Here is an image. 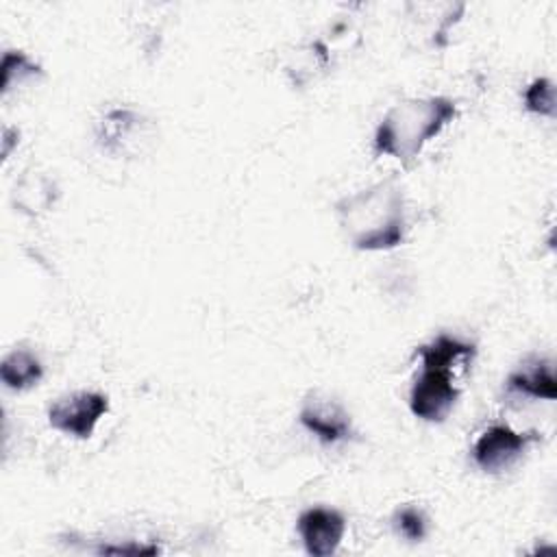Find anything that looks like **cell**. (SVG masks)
Segmentation results:
<instances>
[{
  "instance_id": "7c38bea8",
  "label": "cell",
  "mask_w": 557,
  "mask_h": 557,
  "mask_svg": "<svg viewBox=\"0 0 557 557\" xmlns=\"http://www.w3.org/2000/svg\"><path fill=\"white\" fill-rule=\"evenodd\" d=\"M137 122V115L131 109H113L104 115L100 131H98V139L100 144H104L107 148H113L115 144L122 141V137L128 135V131L133 128V124Z\"/></svg>"
},
{
  "instance_id": "6da1fadb",
  "label": "cell",
  "mask_w": 557,
  "mask_h": 557,
  "mask_svg": "<svg viewBox=\"0 0 557 557\" xmlns=\"http://www.w3.org/2000/svg\"><path fill=\"white\" fill-rule=\"evenodd\" d=\"M335 211L344 235L357 250H389L405 242V198L392 178L344 196Z\"/></svg>"
},
{
  "instance_id": "5b68a950",
  "label": "cell",
  "mask_w": 557,
  "mask_h": 557,
  "mask_svg": "<svg viewBox=\"0 0 557 557\" xmlns=\"http://www.w3.org/2000/svg\"><path fill=\"white\" fill-rule=\"evenodd\" d=\"M537 440V433H518L507 424H492L485 429L472 446L474 463L490 474L511 468Z\"/></svg>"
},
{
  "instance_id": "5bb4252c",
  "label": "cell",
  "mask_w": 557,
  "mask_h": 557,
  "mask_svg": "<svg viewBox=\"0 0 557 557\" xmlns=\"http://www.w3.org/2000/svg\"><path fill=\"white\" fill-rule=\"evenodd\" d=\"M524 107L537 115H555V85L550 78H535L524 89Z\"/></svg>"
},
{
  "instance_id": "52a82bcc",
  "label": "cell",
  "mask_w": 557,
  "mask_h": 557,
  "mask_svg": "<svg viewBox=\"0 0 557 557\" xmlns=\"http://www.w3.org/2000/svg\"><path fill=\"white\" fill-rule=\"evenodd\" d=\"M300 424L324 444H337L350 437V416L346 409L331 398L311 396L300 409Z\"/></svg>"
},
{
  "instance_id": "277c9868",
  "label": "cell",
  "mask_w": 557,
  "mask_h": 557,
  "mask_svg": "<svg viewBox=\"0 0 557 557\" xmlns=\"http://www.w3.org/2000/svg\"><path fill=\"white\" fill-rule=\"evenodd\" d=\"M109 411V398L100 392H74L70 396L59 398L50 409H48V422L52 429L87 440L98 420Z\"/></svg>"
},
{
  "instance_id": "9a60e30c",
  "label": "cell",
  "mask_w": 557,
  "mask_h": 557,
  "mask_svg": "<svg viewBox=\"0 0 557 557\" xmlns=\"http://www.w3.org/2000/svg\"><path fill=\"white\" fill-rule=\"evenodd\" d=\"M17 141V131L15 128H4V146H2V154L9 157L11 146Z\"/></svg>"
},
{
  "instance_id": "3957f363",
  "label": "cell",
  "mask_w": 557,
  "mask_h": 557,
  "mask_svg": "<svg viewBox=\"0 0 557 557\" xmlns=\"http://www.w3.org/2000/svg\"><path fill=\"white\" fill-rule=\"evenodd\" d=\"M450 368L422 366L409 392V409L424 422H442L457 403L459 389L453 383Z\"/></svg>"
},
{
  "instance_id": "4fadbf2b",
  "label": "cell",
  "mask_w": 557,
  "mask_h": 557,
  "mask_svg": "<svg viewBox=\"0 0 557 557\" xmlns=\"http://www.w3.org/2000/svg\"><path fill=\"white\" fill-rule=\"evenodd\" d=\"M392 524L398 535H403L409 542H420L426 535V516L422 509L413 505L398 507L392 516Z\"/></svg>"
},
{
  "instance_id": "7a4b0ae2",
  "label": "cell",
  "mask_w": 557,
  "mask_h": 557,
  "mask_svg": "<svg viewBox=\"0 0 557 557\" xmlns=\"http://www.w3.org/2000/svg\"><path fill=\"white\" fill-rule=\"evenodd\" d=\"M457 115L455 100L446 96L409 98L394 104L374 131V154H387L398 161L413 159L426 141L453 122Z\"/></svg>"
},
{
  "instance_id": "8992f818",
  "label": "cell",
  "mask_w": 557,
  "mask_h": 557,
  "mask_svg": "<svg viewBox=\"0 0 557 557\" xmlns=\"http://www.w3.org/2000/svg\"><path fill=\"white\" fill-rule=\"evenodd\" d=\"M296 527L309 555L329 557L342 544L346 533V518L331 507H311L298 516Z\"/></svg>"
},
{
  "instance_id": "ba28073f",
  "label": "cell",
  "mask_w": 557,
  "mask_h": 557,
  "mask_svg": "<svg viewBox=\"0 0 557 557\" xmlns=\"http://www.w3.org/2000/svg\"><path fill=\"white\" fill-rule=\"evenodd\" d=\"M507 392L529 396V398L553 400L557 396L553 363L548 359H540V357L524 361L516 372L509 374Z\"/></svg>"
},
{
  "instance_id": "30bf717a",
  "label": "cell",
  "mask_w": 557,
  "mask_h": 557,
  "mask_svg": "<svg viewBox=\"0 0 557 557\" xmlns=\"http://www.w3.org/2000/svg\"><path fill=\"white\" fill-rule=\"evenodd\" d=\"M44 376V366L39 357L26 348H15L4 355L0 363V379L9 389H28L37 385Z\"/></svg>"
},
{
  "instance_id": "8fae6325",
  "label": "cell",
  "mask_w": 557,
  "mask_h": 557,
  "mask_svg": "<svg viewBox=\"0 0 557 557\" xmlns=\"http://www.w3.org/2000/svg\"><path fill=\"white\" fill-rule=\"evenodd\" d=\"M41 67L20 50H7L2 57V94L13 85H20L33 76H39Z\"/></svg>"
},
{
  "instance_id": "9c48e42d",
  "label": "cell",
  "mask_w": 557,
  "mask_h": 557,
  "mask_svg": "<svg viewBox=\"0 0 557 557\" xmlns=\"http://www.w3.org/2000/svg\"><path fill=\"white\" fill-rule=\"evenodd\" d=\"M476 348L470 342H463L459 337L450 335H437L429 344H422L416 348V357H420L422 366H440L455 370L461 366L463 370L470 366Z\"/></svg>"
}]
</instances>
